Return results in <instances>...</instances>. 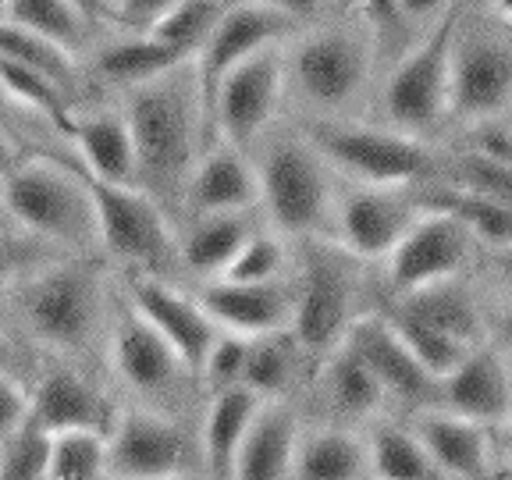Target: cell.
<instances>
[{"mask_svg":"<svg viewBox=\"0 0 512 480\" xmlns=\"http://www.w3.org/2000/svg\"><path fill=\"white\" fill-rule=\"evenodd\" d=\"M114 292L93 256H50L11 274V331L47 360L86 367L104 360Z\"/></svg>","mask_w":512,"mask_h":480,"instance_id":"cell-1","label":"cell"},{"mask_svg":"<svg viewBox=\"0 0 512 480\" xmlns=\"http://www.w3.org/2000/svg\"><path fill=\"white\" fill-rule=\"evenodd\" d=\"M121 114L136 143L139 189L157 203L171 224H182V196L200 153L207 150L196 68L175 72L121 93Z\"/></svg>","mask_w":512,"mask_h":480,"instance_id":"cell-2","label":"cell"},{"mask_svg":"<svg viewBox=\"0 0 512 480\" xmlns=\"http://www.w3.org/2000/svg\"><path fill=\"white\" fill-rule=\"evenodd\" d=\"M260 217L288 242L331 239L338 182L299 128H271L253 146Z\"/></svg>","mask_w":512,"mask_h":480,"instance_id":"cell-3","label":"cell"},{"mask_svg":"<svg viewBox=\"0 0 512 480\" xmlns=\"http://www.w3.org/2000/svg\"><path fill=\"white\" fill-rule=\"evenodd\" d=\"M0 200L11 228L25 239L61 256L100 253L93 200L79 168H68L50 157L11 160L0 185Z\"/></svg>","mask_w":512,"mask_h":480,"instance_id":"cell-4","label":"cell"},{"mask_svg":"<svg viewBox=\"0 0 512 480\" xmlns=\"http://www.w3.org/2000/svg\"><path fill=\"white\" fill-rule=\"evenodd\" d=\"M104 363L107 384L128 406H143L168 416H189V420L200 416L203 395L196 377L185 370L178 352L121 299V292H114L111 303Z\"/></svg>","mask_w":512,"mask_h":480,"instance_id":"cell-5","label":"cell"},{"mask_svg":"<svg viewBox=\"0 0 512 480\" xmlns=\"http://www.w3.org/2000/svg\"><path fill=\"white\" fill-rule=\"evenodd\" d=\"M296 128L317 157L352 185H424L445 164L424 139L356 118H303Z\"/></svg>","mask_w":512,"mask_h":480,"instance_id":"cell-6","label":"cell"},{"mask_svg":"<svg viewBox=\"0 0 512 480\" xmlns=\"http://www.w3.org/2000/svg\"><path fill=\"white\" fill-rule=\"evenodd\" d=\"M360 260L345 253L331 239L299 242L292 264V338L306 352V360L320 363L338 349L349 324L360 317Z\"/></svg>","mask_w":512,"mask_h":480,"instance_id":"cell-7","label":"cell"},{"mask_svg":"<svg viewBox=\"0 0 512 480\" xmlns=\"http://www.w3.org/2000/svg\"><path fill=\"white\" fill-rule=\"evenodd\" d=\"M374 72L370 40L356 29L306 25L285 50V86L306 104V118H345Z\"/></svg>","mask_w":512,"mask_h":480,"instance_id":"cell-8","label":"cell"},{"mask_svg":"<svg viewBox=\"0 0 512 480\" xmlns=\"http://www.w3.org/2000/svg\"><path fill=\"white\" fill-rule=\"evenodd\" d=\"M463 22V0H452L431 29L409 47L381 82L384 128L424 139L448 118V75H452V43Z\"/></svg>","mask_w":512,"mask_h":480,"instance_id":"cell-9","label":"cell"},{"mask_svg":"<svg viewBox=\"0 0 512 480\" xmlns=\"http://www.w3.org/2000/svg\"><path fill=\"white\" fill-rule=\"evenodd\" d=\"M86 178L93 200L96 239L100 253L118 260L125 274H150V278L182 281L178 264V228L136 185H107Z\"/></svg>","mask_w":512,"mask_h":480,"instance_id":"cell-10","label":"cell"},{"mask_svg":"<svg viewBox=\"0 0 512 480\" xmlns=\"http://www.w3.org/2000/svg\"><path fill=\"white\" fill-rule=\"evenodd\" d=\"M107 452L111 480H200V431L189 416L118 402Z\"/></svg>","mask_w":512,"mask_h":480,"instance_id":"cell-11","label":"cell"},{"mask_svg":"<svg viewBox=\"0 0 512 480\" xmlns=\"http://www.w3.org/2000/svg\"><path fill=\"white\" fill-rule=\"evenodd\" d=\"M285 50L267 47L235 64L214 89L207 111V143H228L242 153L267 136L285 100Z\"/></svg>","mask_w":512,"mask_h":480,"instance_id":"cell-12","label":"cell"},{"mask_svg":"<svg viewBox=\"0 0 512 480\" xmlns=\"http://www.w3.org/2000/svg\"><path fill=\"white\" fill-rule=\"evenodd\" d=\"M416 185H345L338 189L331 242L360 264H384L402 235L424 217Z\"/></svg>","mask_w":512,"mask_h":480,"instance_id":"cell-13","label":"cell"},{"mask_svg":"<svg viewBox=\"0 0 512 480\" xmlns=\"http://www.w3.org/2000/svg\"><path fill=\"white\" fill-rule=\"evenodd\" d=\"M512 107V43L495 32L463 29L452 43L448 75V118L459 125L502 118Z\"/></svg>","mask_w":512,"mask_h":480,"instance_id":"cell-14","label":"cell"},{"mask_svg":"<svg viewBox=\"0 0 512 480\" xmlns=\"http://www.w3.org/2000/svg\"><path fill=\"white\" fill-rule=\"evenodd\" d=\"M29 424L47 438L61 431H104L118 413L114 388L86 367L47 360L29 377Z\"/></svg>","mask_w":512,"mask_h":480,"instance_id":"cell-15","label":"cell"},{"mask_svg":"<svg viewBox=\"0 0 512 480\" xmlns=\"http://www.w3.org/2000/svg\"><path fill=\"white\" fill-rule=\"evenodd\" d=\"M121 299L178 352V360L200 384L207 352L217 342L221 328L207 317L200 299L192 296V288H185L182 281L150 278V274H125Z\"/></svg>","mask_w":512,"mask_h":480,"instance_id":"cell-16","label":"cell"},{"mask_svg":"<svg viewBox=\"0 0 512 480\" xmlns=\"http://www.w3.org/2000/svg\"><path fill=\"white\" fill-rule=\"evenodd\" d=\"M477 239L456 217L441 210H424V217L402 235L399 246L384 260V278L392 296H409L420 288L456 281L473 260Z\"/></svg>","mask_w":512,"mask_h":480,"instance_id":"cell-17","label":"cell"},{"mask_svg":"<svg viewBox=\"0 0 512 480\" xmlns=\"http://www.w3.org/2000/svg\"><path fill=\"white\" fill-rule=\"evenodd\" d=\"M299 29H306L296 18L281 15L271 8H256V4H228L221 22L207 36L203 50L196 54L192 68H196V86H200V104H203V128H207V111L214 100V89L224 75L232 72L235 64L249 61L253 54L267 47H285Z\"/></svg>","mask_w":512,"mask_h":480,"instance_id":"cell-18","label":"cell"},{"mask_svg":"<svg viewBox=\"0 0 512 480\" xmlns=\"http://www.w3.org/2000/svg\"><path fill=\"white\" fill-rule=\"evenodd\" d=\"M342 342L360 356V363L370 370V377L377 381V388H381L388 402H399V406L413 409V413L434 406L438 381L420 367V360L395 335V328L381 310H363L349 324Z\"/></svg>","mask_w":512,"mask_h":480,"instance_id":"cell-19","label":"cell"},{"mask_svg":"<svg viewBox=\"0 0 512 480\" xmlns=\"http://www.w3.org/2000/svg\"><path fill=\"white\" fill-rule=\"evenodd\" d=\"M217 328L239 338H264L292 328L296 288L292 274L281 281H203L192 288Z\"/></svg>","mask_w":512,"mask_h":480,"instance_id":"cell-20","label":"cell"},{"mask_svg":"<svg viewBox=\"0 0 512 480\" xmlns=\"http://www.w3.org/2000/svg\"><path fill=\"white\" fill-rule=\"evenodd\" d=\"M434 406L491 431L512 416V363L495 345L480 342L452 374L438 381Z\"/></svg>","mask_w":512,"mask_h":480,"instance_id":"cell-21","label":"cell"},{"mask_svg":"<svg viewBox=\"0 0 512 480\" xmlns=\"http://www.w3.org/2000/svg\"><path fill=\"white\" fill-rule=\"evenodd\" d=\"M242 210H260L253 157L228 143H210L185 182L182 221L203 214H242Z\"/></svg>","mask_w":512,"mask_h":480,"instance_id":"cell-22","label":"cell"},{"mask_svg":"<svg viewBox=\"0 0 512 480\" xmlns=\"http://www.w3.org/2000/svg\"><path fill=\"white\" fill-rule=\"evenodd\" d=\"M260 232V210L242 214H203L185 217L178 224V264L182 278L192 281H217L228 274L239 249Z\"/></svg>","mask_w":512,"mask_h":480,"instance_id":"cell-23","label":"cell"},{"mask_svg":"<svg viewBox=\"0 0 512 480\" xmlns=\"http://www.w3.org/2000/svg\"><path fill=\"white\" fill-rule=\"evenodd\" d=\"M413 434L445 480H491V431L431 406L413 416Z\"/></svg>","mask_w":512,"mask_h":480,"instance_id":"cell-24","label":"cell"},{"mask_svg":"<svg viewBox=\"0 0 512 480\" xmlns=\"http://www.w3.org/2000/svg\"><path fill=\"white\" fill-rule=\"evenodd\" d=\"M82 175L96 178L107 185H136L139 189V164H136V143L128 132V121L121 107H89L79 111L72 132Z\"/></svg>","mask_w":512,"mask_h":480,"instance_id":"cell-25","label":"cell"},{"mask_svg":"<svg viewBox=\"0 0 512 480\" xmlns=\"http://www.w3.org/2000/svg\"><path fill=\"white\" fill-rule=\"evenodd\" d=\"M260 399L246 388H228L203 399L196 431H200V480H232L239 448L249 434Z\"/></svg>","mask_w":512,"mask_h":480,"instance_id":"cell-26","label":"cell"},{"mask_svg":"<svg viewBox=\"0 0 512 480\" xmlns=\"http://www.w3.org/2000/svg\"><path fill=\"white\" fill-rule=\"evenodd\" d=\"M299 431L303 420L292 402H260L235 459L232 480H292Z\"/></svg>","mask_w":512,"mask_h":480,"instance_id":"cell-27","label":"cell"},{"mask_svg":"<svg viewBox=\"0 0 512 480\" xmlns=\"http://www.w3.org/2000/svg\"><path fill=\"white\" fill-rule=\"evenodd\" d=\"M317 395L324 402V409H328V424L342 427L370 424L388 406V399L370 377V370L363 367L360 356L345 342L317 363Z\"/></svg>","mask_w":512,"mask_h":480,"instance_id":"cell-28","label":"cell"},{"mask_svg":"<svg viewBox=\"0 0 512 480\" xmlns=\"http://www.w3.org/2000/svg\"><path fill=\"white\" fill-rule=\"evenodd\" d=\"M292 480H370L367 441L356 427L313 424L299 431Z\"/></svg>","mask_w":512,"mask_h":480,"instance_id":"cell-29","label":"cell"},{"mask_svg":"<svg viewBox=\"0 0 512 480\" xmlns=\"http://www.w3.org/2000/svg\"><path fill=\"white\" fill-rule=\"evenodd\" d=\"M384 310L402 313V317L424 324V328L438 331V335L452 338V342L463 345H480L488 324H484V313L473 303V296L456 281H445V285L420 288V292H409V296H392V303Z\"/></svg>","mask_w":512,"mask_h":480,"instance_id":"cell-30","label":"cell"},{"mask_svg":"<svg viewBox=\"0 0 512 480\" xmlns=\"http://www.w3.org/2000/svg\"><path fill=\"white\" fill-rule=\"evenodd\" d=\"M89 54H93L96 79L121 89V93L175 72L182 64H192V57H185L182 50L168 47V43H157L153 36H136V32H125L118 40L96 43Z\"/></svg>","mask_w":512,"mask_h":480,"instance_id":"cell-31","label":"cell"},{"mask_svg":"<svg viewBox=\"0 0 512 480\" xmlns=\"http://www.w3.org/2000/svg\"><path fill=\"white\" fill-rule=\"evenodd\" d=\"M416 192H420V203L427 210H441V214L456 217L466 232L477 239V246H488L495 253L512 246V210L502 207L498 200H491V196L459 189V185H448L441 178L416 185Z\"/></svg>","mask_w":512,"mask_h":480,"instance_id":"cell-32","label":"cell"},{"mask_svg":"<svg viewBox=\"0 0 512 480\" xmlns=\"http://www.w3.org/2000/svg\"><path fill=\"white\" fill-rule=\"evenodd\" d=\"M306 352L292 338V331L249 338L246 367H242V388L253 392L260 402H292L299 374H303Z\"/></svg>","mask_w":512,"mask_h":480,"instance_id":"cell-33","label":"cell"},{"mask_svg":"<svg viewBox=\"0 0 512 480\" xmlns=\"http://www.w3.org/2000/svg\"><path fill=\"white\" fill-rule=\"evenodd\" d=\"M363 441H367L370 480H445L409 424L377 416L370 420Z\"/></svg>","mask_w":512,"mask_h":480,"instance_id":"cell-34","label":"cell"},{"mask_svg":"<svg viewBox=\"0 0 512 480\" xmlns=\"http://www.w3.org/2000/svg\"><path fill=\"white\" fill-rule=\"evenodd\" d=\"M0 93H4L8 104L25 107V111H32L36 118L47 121L54 132L72 139L79 107H75V100L64 93L57 82L43 79V75L29 72V68H22V64L0 57Z\"/></svg>","mask_w":512,"mask_h":480,"instance_id":"cell-35","label":"cell"},{"mask_svg":"<svg viewBox=\"0 0 512 480\" xmlns=\"http://www.w3.org/2000/svg\"><path fill=\"white\" fill-rule=\"evenodd\" d=\"M40 480H111L104 431H61L43 438Z\"/></svg>","mask_w":512,"mask_h":480,"instance_id":"cell-36","label":"cell"},{"mask_svg":"<svg viewBox=\"0 0 512 480\" xmlns=\"http://www.w3.org/2000/svg\"><path fill=\"white\" fill-rule=\"evenodd\" d=\"M0 57L22 64V68L43 75V79L57 82L72 100L82 89L79 57H72L64 47L43 40V36H36V32H29V29H18V25H11V22H0Z\"/></svg>","mask_w":512,"mask_h":480,"instance_id":"cell-37","label":"cell"},{"mask_svg":"<svg viewBox=\"0 0 512 480\" xmlns=\"http://www.w3.org/2000/svg\"><path fill=\"white\" fill-rule=\"evenodd\" d=\"M8 22L57 43L72 57H82L96 47L93 25L68 0H11Z\"/></svg>","mask_w":512,"mask_h":480,"instance_id":"cell-38","label":"cell"},{"mask_svg":"<svg viewBox=\"0 0 512 480\" xmlns=\"http://www.w3.org/2000/svg\"><path fill=\"white\" fill-rule=\"evenodd\" d=\"M228 4L232 0H178L175 8L160 18L150 32H143V36H153L157 43H168V47L182 50L185 57L196 61V54L203 50L214 25L221 22Z\"/></svg>","mask_w":512,"mask_h":480,"instance_id":"cell-39","label":"cell"},{"mask_svg":"<svg viewBox=\"0 0 512 480\" xmlns=\"http://www.w3.org/2000/svg\"><path fill=\"white\" fill-rule=\"evenodd\" d=\"M292 264H296V253L288 249V239H281L271 228H260L239 249L224 281H281L292 274Z\"/></svg>","mask_w":512,"mask_h":480,"instance_id":"cell-40","label":"cell"},{"mask_svg":"<svg viewBox=\"0 0 512 480\" xmlns=\"http://www.w3.org/2000/svg\"><path fill=\"white\" fill-rule=\"evenodd\" d=\"M438 178L448 185H459V189H473L480 196H491V200H498L502 207L512 210V168H498V164L470 157V153H459V157L441 164Z\"/></svg>","mask_w":512,"mask_h":480,"instance_id":"cell-41","label":"cell"},{"mask_svg":"<svg viewBox=\"0 0 512 480\" xmlns=\"http://www.w3.org/2000/svg\"><path fill=\"white\" fill-rule=\"evenodd\" d=\"M246 349H249V338L228 335V331L217 335V342L210 345L207 363H203V374H200V395L203 399L214 395V392H228V388H242Z\"/></svg>","mask_w":512,"mask_h":480,"instance_id":"cell-42","label":"cell"},{"mask_svg":"<svg viewBox=\"0 0 512 480\" xmlns=\"http://www.w3.org/2000/svg\"><path fill=\"white\" fill-rule=\"evenodd\" d=\"M463 153L488 160V164H498V168H512V114L466 125Z\"/></svg>","mask_w":512,"mask_h":480,"instance_id":"cell-43","label":"cell"},{"mask_svg":"<svg viewBox=\"0 0 512 480\" xmlns=\"http://www.w3.org/2000/svg\"><path fill=\"white\" fill-rule=\"evenodd\" d=\"M32 399H29V377L0 374V456L15 445L18 434L29 427Z\"/></svg>","mask_w":512,"mask_h":480,"instance_id":"cell-44","label":"cell"},{"mask_svg":"<svg viewBox=\"0 0 512 480\" xmlns=\"http://www.w3.org/2000/svg\"><path fill=\"white\" fill-rule=\"evenodd\" d=\"M175 4L178 0H111V11L121 29L143 36V32H150Z\"/></svg>","mask_w":512,"mask_h":480,"instance_id":"cell-45","label":"cell"},{"mask_svg":"<svg viewBox=\"0 0 512 480\" xmlns=\"http://www.w3.org/2000/svg\"><path fill=\"white\" fill-rule=\"evenodd\" d=\"M50 256H61V253L40 246V242L25 239V235L0 232V267H4V271H25V267L43 264V260H50Z\"/></svg>","mask_w":512,"mask_h":480,"instance_id":"cell-46","label":"cell"},{"mask_svg":"<svg viewBox=\"0 0 512 480\" xmlns=\"http://www.w3.org/2000/svg\"><path fill=\"white\" fill-rule=\"evenodd\" d=\"M235 4H256V8H271L281 15L296 18V22H313L324 11V0H235Z\"/></svg>","mask_w":512,"mask_h":480,"instance_id":"cell-47","label":"cell"},{"mask_svg":"<svg viewBox=\"0 0 512 480\" xmlns=\"http://www.w3.org/2000/svg\"><path fill=\"white\" fill-rule=\"evenodd\" d=\"M363 15L374 22V29L381 36H395L402 29V18L399 8H395V0H363Z\"/></svg>","mask_w":512,"mask_h":480,"instance_id":"cell-48","label":"cell"},{"mask_svg":"<svg viewBox=\"0 0 512 480\" xmlns=\"http://www.w3.org/2000/svg\"><path fill=\"white\" fill-rule=\"evenodd\" d=\"M452 0H395L402 22H424V18H438Z\"/></svg>","mask_w":512,"mask_h":480,"instance_id":"cell-49","label":"cell"},{"mask_svg":"<svg viewBox=\"0 0 512 480\" xmlns=\"http://www.w3.org/2000/svg\"><path fill=\"white\" fill-rule=\"evenodd\" d=\"M0 374H22V352H18V338L11 328H0Z\"/></svg>","mask_w":512,"mask_h":480,"instance_id":"cell-50","label":"cell"},{"mask_svg":"<svg viewBox=\"0 0 512 480\" xmlns=\"http://www.w3.org/2000/svg\"><path fill=\"white\" fill-rule=\"evenodd\" d=\"M75 11H79L82 18H86L89 25H104V22H114V15H111V0H68Z\"/></svg>","mask_w":512,"mask_h":480,"instance_id":"cell-51","label":"cell"},{"mask_svg":"<svg viewBox=\"0 0 512 480\" xmlns=\"http://www.w3.org/2000/svg\"><path fill=\"white\" fill-rule=\"evenodd\" d=\"M11 274L18 271H4L0 267V328H11Z\"/></svg>","mask_w":512,"mask_h":480,"instance_id":"cell-52","label":"cell"},{"mask_svg":"<svg viewBox=\"0 0 512 480\" xmlns=\"http://www.w3.org/2000/svg\"><path fill=\"white\" fill-rule=\"evenodd\" d=\"M495 274H498V281H505V288L512 292V246L495 253Z\"/></svg>","mask_w":512,"mask_h":480,"instance_id":"cell-53","label":"cell"},{"mask_svg":"<svg viewBox=\"0 0 512 480\" xmlns=\"http://www.w3.org/2000/svg\"><path fill=\"white\" fill-rule=\"evenodd\" d=\"M498 445H502L505 459L512 463V416H505L502 424H498Z\"/></svg>","mask_w":512,"mask_h":480,"instance_id":"cell-54","label":"cell"},{"mask_svg":"<svg viewBox=\"0 0 512 480\" xmlns=\"http://www.w3.org/2000/svg\"><path fill=\"white\" fill-rule=\"evenodd\" d=\"M488 8H491V15H495L498 22L512 29V0H488Z\"/></svg>","mask_w":512,"mask_h":480,"instance_id":"cell-55","label":"cell"},{"mask_svg":"<svg viewBox=\"0 0 512 480\" xmlns=\"http://www.w3.org/2000/svg\"><path fill=\"white\" fill-rule=\"evenodd\" d=\"M498 338L512 349V306L502 313V320H498Z\"/></svg>","mask_w":512,"mask_h":480,"instance_id":"cell-56","label":"cell"},{"mask_svg":"<svg viewBox=\"0 0 512 480\" xmlns=\"http://www.w3.org/2000/svg\"><path fill=\"white\" fill-rule=\"evenodd\" d=\"M328 8L342 11V15H352V11H363V0H324Z\"/></svg>","mask_w":512,"mask_h":480,"instance_id":"cell-57","label":"cell"},{"mask_svg":"<svg viewBox=\"0 0 512 480\" xmlns=\"http://www.w3.org/2000/svg\"><path fill=\"white\" fill-rule=\"evenodd\" d=\"M0 232H15V228H11V221H8V210H4V200H0Z\"/></svg>","mask_w":512,"mask_h":480,"instance_id":"cell-58","label":"cell"},{"mask_svg":"<svg viewBox=\"0 0 512 480\" xmlns=\"http://www.w3.org/2000/svg\"><path fill=\"white\" fill-rule=\"evenodd\" d=\"M0 164H4V171H8L11 157H8V143H4V136H0Z\"/></svg>","mask_w":512,"mask_h":480,"instance_id":"cell-59","label":"cell"},{"mask_svg":"<svg viewBox=\"0 0 512 480\" xmlns=\"http://www.w3.org/2000/svg\"><path fill=\"white\" fill-rule=\"evenodd\" d=\"M8 11H11V0H0V22H8Z\"/></svg>","mask_w":512,"mask_h":480,"instance_id":"cell-60","label":"cell"},{"mask_svg":"<svg viewBox=\"0 0 512 480\" xmlns=\"http://www.w3.org/2000/svg\"><path fill=\"white\" fill-rule=\"evenodd\" d=\"M0 185H4V164H0Z\"/></svg>","mask_w":512,"mask_h":480,"instance_id":"cell-61","label":"cell"},{"mask_svg":"<svg viewBox=\"0 0 512 480\" xmlns=\"http://www.w3.org/2000/svg\"><path fill=\"white\" fill-rule=\"evenodd\" d=\"M4 104H8V100H4V93H0V107H4Z\"/></svg>","mask_w":512,"mask_h":480,"instance_id":"cell-62","label":"cell"},{"mask_svg":"<svg viewBox=\"0 0 512 480\" xmlns=\"http://www.w3.org/2000/svg\"><path fill=\"white\" fill-rule=\"evenodd\" d=\"M111 15H114V11H111Z\"/></svg>","mask_w":512,"mask_h":480,"instance_id":"cell-63","label":"cell"}]
</instances>
